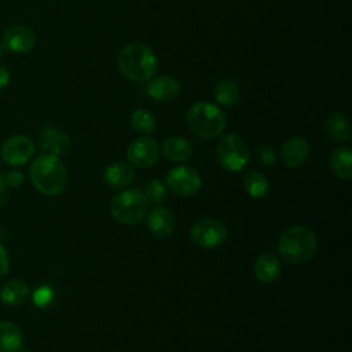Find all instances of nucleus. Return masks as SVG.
Segmentation results:
<instances>
[{"mask_svg":"<svg viewBox=\"0 0 352 352\" xmlns=\"http://www.w3.org/2000/svg\"><path fill=\"white\" fill-rule=\"evenodd\" d=\"M23 179H25L23 173H22L21 170H15V169L8 170V172L6 173V176H4L6 184H8V186H11V187H18V186H21V184L23 183Z\"/></svg>","mask_w":352,"mask_h":352,"instance_id":"29","label":"nucleus"},{"mask_svg":"<svg viewBox=\"0 0 352 352\" xmlns=\"http://www.w3.org/2000/svg\"><path fill=\"white\" fill-rule=\"evenodd\" d=\"M135 179V172L132 166L124 162H114L109 165L103 172V182L111 188H125Z\"/></svg>","mask_w":352,"mask_h":352,"instance_id":"16","label":"nucleus"},{"mask_svg":"<svg viewBox=\"0 0 352 352\" xmlns=\"http://www.w3.org/2000/svg\"><path fill=\"white\" fill-rule=\"evenodd\" d=\"M324 131L334 142H344L351 135V124L345 114L334 111L324 121Z\"/></svg>","mask_w":352,"mask_h":352,"instance_id":"22","label":"nucleus"},{"mask_svg":"<svg viewBox=\"0 0 352 352\" xmlns=\"http://www.w3.org/2000/svg\"><path fill=\"white\" fill-rule=\"evenodd\" d=\"M187 128L201 139H214L226 128L224 111L214 103L197 102L186 113Z\"/></svg>","mask_w":352,"mask_h":352,"instance_id":"4","label":"nucleus"},{"mask_svg":"<svg viewBox=\"0 0 352 352\" xmlns=\"http://www.w3.org/2000/svg\"><path fill=\"white\" fill-rule=\"evenodd\" d=\"M329 165L331 168V172L341 180H351L352 177V151L349 147H338L336 148L330 158Z\"/></svg>","mask_w":352,"mask_h":352,"instance_id":"18","label":"nucleus"},{"mask_svg":"<svg viewBox=\"0 0 352 352\" xmlns=\"http://www.w3.org/2000/svg\"><path fill=\"white\" fill-rule=\"evenodd\" d=\"M117 67L120 73L131 81H150L158 69L155 52L144 43L135 41L125 45L117 56Z\"/></svg>","mask_w":352,"mask_h":352,"instance_id":"1","label":"nucleus"},{"mask_svg":"<svg viewBox=\"0 0 352 352\" xmlns=\"http://www.w3.org/2000/svg\"><path fill=\"white\" fill-rule=\"evenodd\" d=\"M10 77H11V76H10V70L7 69V66L3 65V63H0V91L4 89V88L8 85Z\"/></svg>","mask_w":352,"mask_h":352,"instance_id":"31","label":"nucleus"},{"mask_svg":"<svg viewBox=\"0 0 352 352\" xmlns=\"http://www.w3.org/2000/svg\"><path fill=\"white\" fill-rule=\"evenodd\" d=\"M30 180L44 195L55 197L63 192L67 182V172L63 162L51 153L36 157L30 165Z\"/></svg>","mask_w":352,"mask_h":352,"instance_id":"2","label":"nucleus"},{"mask_svg":"<svg viewBox=\"0 0 352 352\" xmlns=\"http://www.w3.org/2000/svg\"><path fill=\"white\" fill-rule=\"evenodd\" d=\"M10 268V256L4 245L0 242V278L8 272Z\"/></svg>","mask_w":352,"mask_h":352,"instance_id":"30","label":"nucleus"},{"mask_svg":"<svg viewBox=\"0 0 352 352\" xmlns=\"http://www.w3.org/2000/svg\"><path fill=\"white\" fill-rule=\"evenodd\" d=\"M201 184V175L191 166H176L172 168L166 175V186L172 192L180 197H191L197 194Z\"/></svg>","mask_w":352,"mask_h":352,"instance_id":"8","label":"nucleus"},{"mask_svg":"<svg viewBox=\"0 0 352 352\" xmlns=\"http://www.w3.org/2000/svg\"><path fill=\"white\" fill-rule=\"evenodd\" d=\"M162 154L172 162L187 161L192 155L191 143L183 136H169L162 143Z\"/></svg>","mask_w":352,"mask_h":352,"instance_id":"17","label":"nucleus"},{"mask_svg":"<svg viewBox=\"0 0 352 352\" xmlns=\"http://www.w3.org/2000/svg\"><path fill=\"white\" fill-rule=\"evenodd\" d=\"M6 186H7V184H6L4 176H1V175H0V192H1V191L6 188Z\"/></svg>","mask_w":352,"mask_h":352,"instance_id":"32","label":"nucleus"},{"mask_svg":"<svg viewBox=\"0 0 352 352\" xmlns=\"http://www.w3.org/2000/svg\"><path fill=\"white\" fill-rule=\"evenodd\" d=\"M1 44L6 51L25 54L36 45V34L25 25H12L4 30Z\"/></svg>","mask_w":352,"mask_h":352,"instance_id":"11","label":"nucleus"},{"mask_svg":"<svg viewBox=\"0 0 352 352\" xmlns=\"http://www.w3.org/2000/svg\"><path fill=\"white\" fill-rule=\"evenodd\" d=\"M309 155V143L302 136L289 138L280 147V158L289 168L301 166Z\"/></svg>","mask_w":352,"mask_h":352,"instance_id":"14","label":"nucleus"},{"mask_svg":"<svg viewBox=\"0 0 352 352\" xmlns=\"http://www.w3.org/2000/svg\"><path fill=\"white\" fill-rule=\"evenodd\" d=\"M29 286L22 279H11L0 289V298L7 305H21L28 300Z\"/></svg>","mask_w":352,"mask_h":352,"instance_id":"21","label":"nucleus"},{"mask_svg":"<svg viewBox=\"0 0 352 352\" xmlns=\"http://www.w3.org/2000/svg\"><path fill=\"white\" fill-rule=\"evenodd\" d=\"M147 220V228L148 231L157 236V238H166L169 236L175 230V216L168 208L164 206H155L146 214Z\"/></svg>","mask_w":352,"mask_h":352,"instance_id":"13","label":"nucleus"},{"mask_svg":"<svg viewBox=\"0 0 352 352\" xmlns=\"http://www.w3.org/2000/svg\"><path fill=\"white\" fill-rule=\"evenodd\" d=\"M144 197L147 199V202L150 204H154V205H161L166 201L168 198V191H166V187L165 184L158 180V179H154V180H150L146 187H144Z\"/></svg>","mask_w":352,"mask_h":352,"instance_id":"26","label":"nucleus"},{"mask_svg":"<svg viewBox=\"0 0 352 352\" xmlns=\"http://www.w3.org/2000/svg\"><path fill=\"white\" fill-rule=\"evenodd\" d=\"M213 94H214L216 102L224 107H232L241 99V88L231 78H224L219 81L214 87Z\"/></svg>","mask_w":352,"mask_h":352,"instance_id":"23","label":"nucleus"},{"mask_svg":"<svg viewBox=\"0 0 352 352\" xmlns=\"http://www.w3.org/2000/svg\"><path fill=\"white\" fill-rule=\"evenodd\" d=\"M34 154V143L25 135H14L1 146V160L10 166L25 165Z\"/></svg>","mask_w":352,"mask_h":352,"instance_id":"10","label":"nucleus"},{"mask_svg":"<svg viewBox=\"0 0 352 352\" xmlns=\"http://www.w3.org/2000/svg\"><path fill=\"white\" fill-rule=\"evenodd\" d=\"M148 212V202L143 191L138 188L122 190L110 202L111 216L121 224L133 226L140 223Z\"/></svg>","mask_w":352,"mask_h":352,"instance_id":"5","label":"nucleus"},{"mask_svg":"<svg viewBox=\"0 0 352 352\" xmlns=\"http://www.w3.org/2000/svg\"><path fill=\"white\" fill-rule=\"evenodd\" d=\"M182 85L180 82L168 74H162L150 80L147 87V95L161 103L172 102L180 96Z\"/></svg>","mask_w":352,"mask_h":352,"instance_id":"12","label":"nucleus"},{"mask_svg":"<svg viewBox=\"0 0 352 352\" xmlns=\"http://www.w3.org/2000/svg\"><path fill=\"white\" fill-rule=\"evenodd\" d=\"M243 188L252 198H263L270 190V182L261 172L250 169L243 175Z\"/></svg>","mask_w":352,"mask_h":352,"instance_id":"24","label":"nucleus"},{"mask_svg":"<svg viewBox=\"0 0 352 352\" xmlns=\"http://www.w3.org/2000/svg\"><path fill=\"white\" fill-rule=\"evenodd\" d=\"M132 128L140 133H151L157 128L155 116L147 109H136L131 116Z\"/></svg>","mask_w":352,"mask_h":352,"instance_id":"25","label":"nucleus"},{"mask_svg":"<svg viewBox=\"0 0 352 352\" xmlns=\"http://www.w3.org/2000/svg\"><path fill=\"white\" fill-rule=\"evenodd\" d=\"M160 146L153 138H138L126 147V160L131 165L144 169L158 162Z\"/></svg>","mask_w":352,"mask_h":352,"instance_id":"9","label":"nucleus"},{"mask_svg":"<svg viewBox=\"0 0 352 352\" xmlns=\"http://www.w3.org/2000/svg\"><path fill=\"white\" fill-rule=\"evenodd\" d=\"M4 51H6V50H4V47H3V44H1V41H0V58H1V56H3V54H4Z\"/></svg>","mask_w":352,"mask_h":352,"instance_id":"33","label":"nucleus"},{"mask_svg":"<svg viewBox=\"0 0 352 352\" xmlns=\"http://www.w3.org/2000/svg\"><path fill=\"white\" fill-rule=\"evenodd\" d=\"M52 298V292L50 287H40L34 293V302L40 307L47 305Z\"/></svg>","mask_w":352,"mask_h":352,"instance_id":"28","label":"nucleus"},{"mask_svg":"<svg viewBox=\"0 0 352 352\" xmlns=\"http://www.w3.org/2000/svg\"><path fill=\"white\" fill-rule=\"evenodd\" d=\"M72 144V140L67 133L54 128L47 126L40 133V146L43 150H47L48 153L59 157L69 151Z\"/></svg>","mask_w":352,"mask_h":352,"instance_id":"15","label":"nucleus"},{"mask_svg":"<svg viewBox=\"0 0 352 352\" xmlns=\"http://www.w3.org/2000/svg\"><path fill=\"white\" fill-rule=\"evenodd\" d=\"M318 238L315 232L305 226H292L282 232L278 241L280 257L290 264H302L316 252Z\"/></svg>","mask_w":352,"mask_h":352,"instance_id":"3","label":"nucleus"},{"mask_svg":"<svg viewBox=\"0 0 352 352\" xmlns=\"http://www.w3.org/2000/svg\"><path fill=\"white\" fill-rule=\"evenodd\" d=\"M23 345V334L18 324L10 320L0 322V352H18Z\"/></svg>","mask_w":352,"mask_h":352,"instance_id":"19","label":"nucleus"},{"mask_svg":"<svg viewBox=\"0 0 352 352\" xmlns=\"http://www.w3.org/2000/svg\"><path fill=\"white\" fill-rule=\"evenodd\" d=\"M216 155L221 168L228 172L242 170L250 160L248 144L235 133H227L220 139L216 148Z\"/></svg>","mask_w":352,"mask_h":352,"instance_id":"6","label":"nucleus"},{"mask_svg":"<svg viewBox=\"0 0 352 352\" xmlns=\"http://www.w3.org/2000/svg\"><path fill=\"white\" fill-rule=\"evenodd\" d=\"M256 158L260 164L271 166L276 162V154L272 150V147L267 146V144H261L256 148Z\"/></svg>","mask_w":352,"mask_h":352,"instance_id":"27","label":"nucleus"},{"mask_svg":"<svg viewBox=\"0 0 352 352\" xmlns=\"http://www.w3.org/2000/svg\"><path fill=\"white\" fill-rule=\"evenodd\" d=\"M190 235L199 248L214 249L226 242L227 228L216 219H202L192 224Z\"/></svg>","mask_w":352,"mask_h":352,"instance_id":"7","label":"nucleus"},{"mask_svg":"<svg viewBox=\"0 0 352 352\" xmlns=\"http://www.w3.org/2000/svg\"><path fill=\"white\" fill-rule=\"evenodd\" d=\"M280 274V263L272 253H263L254 264V275L263 283L274 282Z\"/></svg>","mask_w":352,"mask_h":352,"instance_id":"20","label":"nucleus"}]
</instances>
